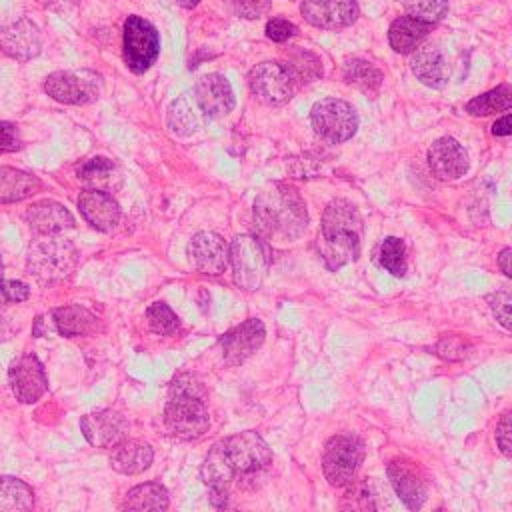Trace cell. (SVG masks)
Returning <instances> with one entry per match:
<instances>
[{"mask_svg":"<svg viewBox=\"0 0 512 512\" xmlns=\"http://www.w3.org/2000/svg\"><path fill=\"white\" fill-rule=\"evenodd\" d=\"M272 464V450L258 432H238L216 442L204 458L200 478L216 508L228 504L230 486L252 488Z\"/></svg>","mask_w":512,"mask_h":512,"instance_id":"obj_1","label":"cell"},{"mask_svg":"<svg viewBox=\"0 0 512 512\" xmlns=\"http://www.w3.org/2000/svg\"><path fill=\"white\" fill-rule=\"evenodd\" d=\"M254 226L268 242H294L308 228L302 196L288 184L272 182L254 200Z\"/></svg>","mask_w":512,"mask_h":512,"instance_id":"obj_2","label":"cell"},{"mask_svg":"<svg viewBox=\"0 0 512 512\" xmlns=\"http://www.w3.org/2000/svg\"><path fill=\"white\" fill-rule=\"evenodd\" d=\"M362 216L348 200H332L320 220V236L316 250L328 270L354 262L362 246Z\"/></svg>","mask_w":512,"mask_h":512,"instance_id":"obj_3","label":"cell"},{"mask_svg":"<svg viewBox=\"0 0 512 512\" xmlns=\"http://www.w3.org/2000/svg\"><path fill=\"white\" fill-rule=\"evenodd\" d=\"M168 432L180 440H196L210 426L206 410V388L194 374H178L170 384V398L164 408Z\"/></svg>","mask_w":512,"mask_h":512,"instance_id":"obj_4","label":"cell"},{"mask_svg":"<svg viewBox=\"0 0 512 512\" xmlns=\"http://www.w3.org/2000/svg\"><path fill=\"white\" fill-rule=\"evenodd\" d=\"M78 260H80V254L70 240H64L60 234H50V236H38L30 244L28 256H26V268L36 280L50 284L70 276Z\"/></svg>","mask_w":512,"mask_h":512,"instance_id":"obj_5","label":"cell"},{"mask_svg":"<svg viewBox=\"0 0 512 512\" xmlns=\"http://www.w3.org/2000/svg\"><path fill=\"white\" fill-rule=\"evenodd\" d=\"M228 264L232 266L234 282L242 290H258L270 266L266 242L254 234H238L230 244Z\"/></svg>","mask_w":512,"mask_h":512,"instance_id":"obj_6","label":"cell"},{"mask_svg":"<svg viewBox=\"0 0 512 512\" xmlns=\"http://www.w3.org/2000/svg\"><path fill=\"white\" fill-rule=\"evenodd\" d=\"M364 460V442L356 434L332 436L322 452V474L338 488L350 486Z\"/></svg>","mask_w":512,"mask_h":512,"instance_id":"obj_7","label":"cell"},{"mask_svg":"<svg viewBox=\"0 0 512 512\" xmlns=\"http://www.w3.org/2000/svg\"><path fill=\"white\" fill-rule=\"evenodd\" d=\"M312 130L330 144L350 140L358 130V114L352 104L340 98H322L310 110Z\"/></svg>","mask_w":512,"mask_h":512,"instance_id":"obj_8","label":"cell"},{"mask_svg":"<svg viewBox=\"0 0 512 512\" xmlns=\"http://www.w3.org/2000/svg\"><path fill=\"white\" fill-rule=\"evenodd\" d=\"M44 92L62 104H90L102 94V76L94 70H58L46 76Z\"/></svg>","mask_w":512,"mask_h":512,"instance_id":"obj_9","label":"cell"},{"mask_svg":"<svg viewBox=\"0 0 512 512\" xmlns=\"http://www.w3.org/2000/svg\"><path fill=\"white\" fill-rule=\"evenodd\" d=\"M122 48L126 66L134 74H144L158 58L160 36L148 20L140 16H128L124 22Z\"/></svg>","mask_w":512,"mask_h":512,"instance_id":"obj_10","label":"cell"},{"mask_svg":"<svg viewBox=\"0 0 512 512\" xmlns=\"http://www.w3.org/2000/svg\"><path fill=\"white\" fill-rule=\"evenodd\" d=\"M248 86L260 102L270 104V106L286 104L292 98L294 88H296L286 66L282 62H274V60L256 64L248 72Z\"/></svg>","mask_w":512,"mask_h":512,"instance_id":"obj_11","label":"cell"},{"mask_svg":"<svg viewBox=\"0 0 512 512\" xmlns=\"http://www.w3.org/2000/svg\"><path fill=\"white\" fill-rule=\"evenodd\" d=\"M8 382L16 400L24 404L38 402L48 390L44 366L34 354H24L12 362L8 370Z\"/></svg>","mask_w":512,"mask_h":512,"instance_id":"obj_12","label":"cell"},{"mask_svg":"<svg viewBox=\"0 0 512 512\" xmlns=\"http://www.w3.org/2000/svg\"><path fill=\"white\" fill-rule=\"evenodd\" d=\"M300 12L308 24L324 30L352 26L360 16L356 0H302Z\"/></svg>","mask_w":512,"mask_h":512,"instance_id":"obj_13","label":"cell"},{"mask_svg":"<svg viewBox=\"0 0 512 512\" xmlns=\"http://www.w3.org/2000/svg\"><path fill=\"white\" fill-rule=\"evenodd\" d=\"M266 328L258 318H248L242 324L234 326L218 340L224 362L230 366H238L248 360L264 342Z\"/></svg>","mask_w":512,"mask_h":512,"instance_id":"obj_14","label":"cell"},{"mask_svg":"<svg viewBox=\"0 0 512 512\" xmlns=\"http://www.w3.org/2000/svg\"><path fill=\"white\" fill-rule=\"evenodd\" d=\"M188 256L198 272L208 276H218L228 266L230 246L220 234L204 230L192 236L188 244Z\"/></svg>","mask_w":512,"mask_h":512,"instance_id":"obj_15","label":"cell"},{"mask_svg":"<svg viewBox=\"0 0 512 512\" xmlns=\"http://www.w3.org/2000/svg\"><path fill=\"white\" fill-rule=\"evenodd\" d=\"M428 166L440 180H458L468 172L470 158L456 138L442 136L428 148Z\"/></svg>","mask_w":512,"mask_h":512,"instance_id":"obj_16","label":"cell"},{"mask_svg":"<svg viewBox=\"0 0 512 512\" xmlns=\"http://www.w3.org/2000/svg\"><path fill=\"white\" fill-rule=\"evenodd\" d=\"M84 438L96 448H112L128 434L126 418L116 410H98L80 418Z\"/></svg>","mask_w":512,"mask_h":512,"instance_id":"obj_17","label":"cell"},{"mask_svg":"<svg viewBox=\"0 0 512 512\" xmlns=\"http://www.w3.org/2000/svg\"><path fill=\"white\" fill-rule=\"evenodd\" d=\"M386 472L396 496L410 510H418L426 502V482L416 462H410L406 458H396L388 464Z\"/></svg>","mask_w":512,"mask_h":512,"instance_id":"obj_18","label":"cell"},{"mask_svg":"<svg viewBox=\"0 0 512 512\" xmlns=\"http://www.w3.org/2000/svg\"><path fill=\"white\" fill-rule=\"evenodd\" d=\"M42 46L38 26L28 18H16L0 26V48L16 58V60H30L38 56Z\"/></svg>","mask_w":512,"mask_h":512,"instance_id":"obj_19","label":"cell"},{"mask_svg":"<svg viewBox=\"0 0 512 512\" xmlns=\"http://www.w3.org/2000/svg\"><path fill=\"white\" fill-rule=\"evenodd\" d=\"M194 96H196L200 110L210 118L226 116L228 112H232V108L236 104L234 90H232L230 82L222 74H216V72L206 74L196 82Z\"/></svg>","mask_w":512,"mask_h":512,"instance_id":"obj_20","label":"cell"},{"mask_svg":"<svg viewBox=\"0 0 512 512\" xmlns=\"http://www.w3.org/2000/svg\"><path fill=\"white\" fill-rule=\"evenodd\" d=\"M78 210L82 218L100 232H112L120 222V206L110 192L86 188L78 196Z\"/></svg>","mask_w":512,"mask_h":512,"instance_id":"obj_21","label":"cell"},{"mask_svg":"<svg viewBox=\"0 0 512 512\" xmlns=\"http://www.w3.org/2000/svg\"><path fill=\"white\" fill-rule=\"evenodd\" d=\"M24 218L36 236L64 234L74 226V216L60 202H54V200L34 202L26 210Z\"/></svg>","mask_w":512,"mask_h":512,"instance_id":"obj_22","label":"cell"},{"mask_svg":"<svg viewBox=\"0 0 512 512\" xmlns=\"http://www.w3.org/2000/svg\"><path fill=\"white\" fill-rule=\"evenodd\" d=\"M52 324L64 338L92 336L100 330V320L88 308L80 304H68L52 310Z\"/></svg>","mask_w":512,"mask_h":512,"instance_id":"obj_23","label":"cell"},{"mask_svg":"<svg viewBox=\"0 0 512 512\" xmlns=\"http://www.w3.org/2000/svg\"><path fill=\"white\" fill-rule=\"evenodd\" d=\"M432 28L434 24L418 20L414 16H398L388 28V42L394 52L410 54L422 46L424 38L428 36V32H432Z\"/></svg>","mask_w":512,"mask_h":512,"instance_id":"obj_24","label":"cell"},{"mask_svg":"<svg viewBox=\"0 0 512 512\" xmlns=\"http://www.w3.org/2000/svg\"><path fill=\"white\" fill-rule=\"evenodd\" d=\"M412 74L428 88L440 90L448 82V66L436 46H420L410 60Z\"/></svg>","mask_w":512,"mask_h":512,"instance_id":"obj_25","label":"cell"},{"mask_svg":"<svg viewBox=\"0 0 512 512\" xmlns=\"http://www.w3.org/2000/svg\"><path fill=\"white\" fill-rule=\"evenodd\" d=\"M154 452L150 444L142 440H122L116 446H112L110 454V466L120 474H140L152 464Z\"/></svg>","mask_w":512,"mask_h":512,"instance_id":"obj_26","label":"cell"},{"mask_svg":"<svg viewBox=\"0 0 512 512\" xmlns=\"http://www.w3.org/2000/svg\"><path fill=\"white\" fill-rule=\"evenodd\" d=\"M78 178L86 184V188L104 190V192L116 190L122 182L118 166L104 156H94L82 162L78 168Z\"/></svg>","mask_w":512,"mask_h":512,"instance_id":"obj_27","label":"cell"},{"mask_svg":"<svg viewBox=\"0 0 512 512\" xmlns=\"http://www.w3.org/2000/svg\"><path fill=\"white\" fill-rule=\"evenodd\" d=\"M40 190V180L24 170L0 166V202H18Z\"/></svg>","mask_w":512,"mask_h":512,"instance_id":"obj_28","label":"cell"},{"mask_svg":"<svg viewBox=\"0 0 512 512\" xmlns=\"http://www.w3.org/2000/svg\"><path fill=\"white\" fill-rule=\"evenodd\" d=\"M342 76H344L346 84L354 86L356 90H360L368 96L378 94L382 80H384L382 70L364 58H348L342 66Z\"/></svg>","mask_w":512,"mask_h":512,"instance_id":"obj_29","label":"cell"},{"mask_svg":"<svg viewBox=\"0 0 512 512\" xmlns=\"http://www.w3.org/2000/svg\"><path fill=\"white\" fill-rule=\"evenodd\" d=\"M288 70V74L292 76L296 88L298 86H306L310 82H316L322 76V62L320 58L300 46H292L286 52V60L282 62Z\"/></svg>","mask_w":512,"mask_h":512,"instance_id":"obj_30","label":"cell"},{"mask_svg":"<svg viewBox=\"0 0 512 512\" xmlns=\"http://www.w3.org/2000/svg\"><path fill=\"white\" fill-rule=\"evenodd\" d=\"M124 510H166L168 508V490L158 482L138 484L128 490Z\"/></svg>","mask_w":512,"mask_h":512,"instance_id":"obj_31","label":"cell"},{"mask_svg":"<svg viewBox=\"0 0 512 512\" xmlns=\"http://www.w3.org/2000/svg\"><path fill=\"white\" fill-rule=\"evenodd\" d=\"M512 108V86L498 84L496 88L482 92L466 102V112L472 116H490Z\"/></svg>","mask_w":512,"mask_h":512,"instance_id":"obj_32","label":"cell"},{"mask_svg":"<svg viewBox=\"0 0 512 512\" xmlns=\"http://www.w3.org/2000/svg\"><path fill=\"white\" fill-rule=\"evenodd\" d=\"M34 506L32 488L14 476H0V512H24Z\"/></svg>","mask_w":512,"mask_h":512,"instance_id":"obj_33","label":"cell"},{"mask_svg":"<svg viewBox=\"0 0 512 512\" xmlns=\"http://www.w3.org/2000/svg\"><path fill=\"white\" fill-rule=\"evenodd\" d=\"M378 262L382 268H386L392 276L402 278L408 270V260H406V244L402 238L396 236H388L382 244H380V252H378Z\"/></svg>","mask_w":512,"mask_h":512,"instance_id":"obj_34","label":"cell"},{"mask_svg":"<svg viewBox=\"0 0 512 512\" xmlns=\"http://www.w3.org/2000/svg\"><path fill=\"white\" fill-rule=\"evenodd\" d=\"M168 126L178 136H190L198 128V118L190 106V102L182 96L176 98L168 108Z\"/></svg>","mask_w":512,"mask_h":512,"instance_id":"obj_35","label":"cell"},{"mask_svg":"<svg viewBox=\"0 0 512 512\" xmlns=\"http://www.w3.org/2000/svg\"><path fill=\"white\" fill-rule=\"evenodd\" d=\"M146 320H148V328L160 336H170L180 328V320L176 312L164 302L150 304L146 308Z\"/></svg>","mask_w":512,"mask_h":512,"instance_id":"obj_36","label":"cell"},{"mask_svg":"<svg viewBox=\"0 0 512 512\" xmlns=\"http://www.w3.org/2000/svg\"><path fill=\"white\" fill-rule=\"evenodd\" d=\"M408 16L436 24L448 12V0H400Z\"/></svg>","mask_w":512,"mask_h":512,"instance_id":"obj_37","label":"cell"},{"mask_svg":"<svg viewBox=\"0 0 512 512\" xmlns=\"http://www.w3.org/2000/svg\"><path fill=\"white\" fill-rule=\"evenodd\" d=\"M432 350H434V354H438L440 358L454 362V360H464L466 356H470L472 346H470V342H468L464 336H460V334H446V336H442V338L432 346Z\"/></svg>","mask_w":512,"mask_h":512,"instance_id":"obj_38","label":"cell"},{"mask_svg":"<svg viewBox=\"0 0 512 512\" xmlns=\"http://www.w3.org/2000/svg\"><path fill=\"white\" fill-rule=\"evenodd\" d=\"M486 302L500 326L512 330V292H494L486 296Z\"/></svg>","mask_w":512,"mask_h":512,"instance_id":"obj_39","label":"cell"},{"mask_svg":"<svg viewBox=\"0 0 512 512\" xmlns=\"http://www.w3.org/2000/svg\"><path fill=\"white\" fill-rule=\"evenodd\" d=\"M228 10L246 20H256L270 10V0H228Z\"/></svg>","mask_w":512,"mask_h":512,"instance_id":"obj_40","label":"cell"},{"mask_svg":"<svg viewBox=\"0 0 512 512\" xmlns=\"http://www.w3.org/2000/svg\"><path fill=\"white\" fill-rule=\"evenodd\" d=\"M298 34V28L296 24H292L290 20L286 18H272L268 20L266 24V36L274 42H286L288 38L296 36Z\"/></svg>","mask_w":512,"mask_h":512,"instance_id":"obj_41","label":"cell"},{"mask_svg":"<svg viewBox=\"0 0 512 512\" xmlns=\"http://www.w3.org/2000/svg\"><path fill=\"white\" fill-rule=\"evenodd\" d=\"M496 444L504 456L512 458V410L506 412L496 424Z\"/></svg>","mask_w":512,"mask_h":512,"instance_id":"obj_42","label":"cell"},{"mask_svg":"<svg viewBox=\"0 0 512 512\" xmlns=\"http://www.w3.org/2000/svg\"><path fill=\"white\" fill-rule=\"evenodd\" d=\"M0 296L6 302H24L30 296V288L20 280H0Z\"/></svg>","mask_w":512,"mask_h":512,"instance_id":"obj_43","label":"cell"},{"mask_svg":"<svg viewBox=\"0 0 512 512\" xmlns=\"http://www.w3.org/2000/svg\"><path fill=\"white\" fill-rule=\"evenodd\" d=\"M20 146H22V140H20L16 124L0 122V154L16 152V150H20Z\"/></svg>","mask_w":512,"mask_h":512,"instance_id":"obj_44","label":"cell"},{"mask_svg":"<svg viewBox=\"0 0 512 512\" xmlns=\"http://www.w3.org/2000/svg\"><path fill=\"white\" fill-rule=\"evenodd\" d=\"M492 134L494 136H512V114H506V116L498 118L492 124Z\"/></svg>","mask_w":512,"mask_h":512,"instance_id":"obj_45","label":"cell"},{"mask_svg":"<svg viewBox=\"0 0 512 512\" xmlns=\"http://www.w3.org/2000/svg\"><path fill=\"white\" fill-rule=\"evenodd\" d=\"M498 266L508 278H512V248H504L498 254Z\"/></svg>","mask_w":512,"mask_h":512,"instance_id":"obj_46","label":"cell"},{"mask_svg":"<svg viewBox=\"0 0 512 512\" xmlns=\"http://www.w3.org/2000/svg\"><path fill=\"white\" fill-rule=\"evenodd\" d=\"M176 2H178L182 8H196L200 0H176Z\"/></svg>","mask_w":512,"mask_h":512,"instance_id":"obj_47","label":"cell"},{"mask_svg":"<svg viewBox=\"0 0 512 512\" xmlns=\"http://www.w3.org/2000/svg\"><path fill=\"white\" fill-rule=\"evenodd\" d=\"M2 274H4V264H2V258H0V280H2Z\"/></svg>","mask_w":512,"mask_h":512,"instance_id":"obj_48","label":"cell"},{"mask_svg":"<svg viewBox=\"0 0 512 512\" xmlns=\"http://www.w3.org/2000/svg\"><path fill=\"white\" fill-rule=\"evenodd\" d=\"M0 332H2V318H0Z\"/></svg>","mask_w":512,"mask_h":512,"instance_id":"obj_49","label":"cell"}]
</instances>
